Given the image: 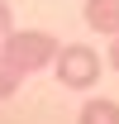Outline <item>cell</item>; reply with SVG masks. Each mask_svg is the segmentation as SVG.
<instances>
[{
    "instance_id": "52a82bcc",
    "label": "cell",
    "mask_w": 119,
    "mask_h": 124,
    "mask_svg": "<svg viewBox=\"0 0 119 124\" xmlns=\"http://www.w3.org/2000/svg\"><path fill=\"white\" fill-rule=\"evenodd\" d=\"M110 67L119 72V33H110Z\"/></svg>"
},
{
    "instance_id": "277c9868",
    "label": "cell",
    "mask_w": 119,
    "mask_h": 124,
    "mask_svg": "<svg viewBox=\"0 0 119 124\" xmlns=\"http://www.w3.org/2000/svg\"><path fill=\"white\" fill-rule=\"evenodd\" d=\"M81 124H119V100H86Z\"/></svg>"
},
{
    "instance_id": "7a4b0ae2",
    "label": "cell",
    "mask_w": 119,
    "mask_h": 124,
    "mask_svg": "<svg viewBox=\"0 0 119 124\" xmlns=\"http://www.w3.org/2000/svg\"><path fill=\"white\" fill-rule=\"evenodd\" d=\"M52 72H57V86H67V91H86V86L100 81V57H95V48L62 43L57 57H52Z\"/></svg>"
},
{
    "instance_id": "3957f363",
    "label": "cell",
    "mask_w": 119,
    "mask_h": 124,
    "mask_svg": "<svg viewBox=\"0 0 119 124\" xmlns=\"http://www.w3.org/2000/svg\"><path fill=\"white\" fill-rule=\"evenodd\" d=\"M86 24L100 33H119V0H86Z\"/></svg>"
},
{
    "instance_id": "6da1fadb",
    "label": "cell",
    "mask_w": 119,
    "mask_h": 124,
    "mask_svg": "<svg viewBox=\"0 0 119 124\" xmlns=\"http://www.w3.org/2000/svg\"><path fill=\"white\" fill-rule=\"evenodd\" d=\"M57 38L43 29H10L5 33V43H0V53L15 62V67H24V72H38V67H52V57H57Z\"/></svg>"
},
{
    "instance_id": "5b68a950",
    "label": "cell",
    "mask_w": 119,
    "mask_h": 124,
    "mask_svg": "<svg viewBox=\"0 0 119 124\" xmlns=\"http://www.w3.org/2000/svg\"><path fill=\"white\" fill-rule=\"evenodd\" d=\"M24 77H29V72H24V67H15V62L0 53V100H5V95H15L19 86H24Z\"/></svg>"
},
{
    "instance_id": "8992f818",
    "label": "cell",
    "mask_w": 119,
    "mask_h": 124,
    "mask_svg": "<svg viewBox=\"0 0 119 124\" xmlns=\"http://www.w3.org/2000/svg\"><path fill=\"white\" fill-rule=\"evenodd\" d=\"M5 33H10V5L0 0V43H5Z\"/></svg>"
}]
</instances>
